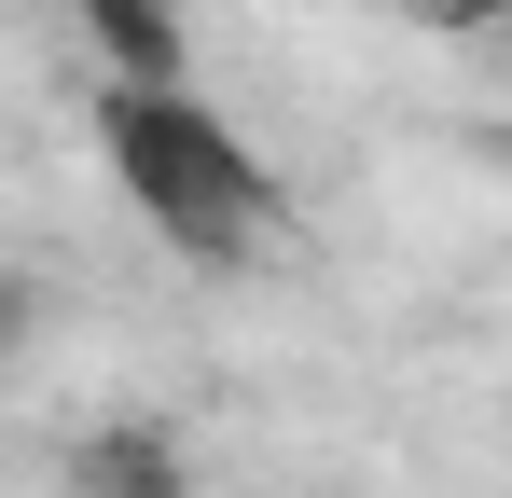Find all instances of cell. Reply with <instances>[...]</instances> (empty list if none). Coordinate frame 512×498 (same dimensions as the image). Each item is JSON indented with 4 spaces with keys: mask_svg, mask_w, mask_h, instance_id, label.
Listing matches in <instances>:
<instances>
[{
    "mask_svg": "<svg viewBox=\"0 0 512 498\" xmlns=\"http://www.w3.org/2000/svg\"><path fill=\"white\" fill-rule=\"evenodd\" d=\"M97 153L139 194V222L180 249V263H250L277 236V166L194 97V83H97Z\"/></svg>",
    "mask_w": 512,
    "mask_h": 498,
    "instance_id": "6da1fadb",
    "label": "cell"
},
{
    "mask_svg": "<svg viewBox=\"0 0 512 498\" xmlns=\"http://www.w3.org/2000/svg\"><path fill=\"white\" fill-rule=\"evenodd\" d=\"M56 471H70V498H194V443L167 415H84Z\"/></svg>",
    "mask_w": 512,
    "mask_h": 498,
    "instance_id": "7a4b0ae2",
    "label": "cell"
},
{
    "mask_svg": "<svg viewBox=\"0 0 512 498\" xmlns=\"http://www.w3.org/2000/svg\"><path fill=\"white\" fill-rule=\"evenodd\" d=\"M70 28H84V56L111 83H194V28H180V0H70Z\"/></svg>",
    "mask_w": 512,
    "mask_h": 498,
    "instance_id": "3957f363",
    "label": "cell"
},
{
    "mask_svg": "<svg viewBox=\"0 0 512 498\" xmlns=\"http://www.w3.org/2000/svg\"><path fill=\"white\" fill-rule=\"evenodd\" d=\"M42 319H56V291H42L28 263H0V374H28V346H42Z\"/></svg>",
    "mask_w": 512,
    "mask_h": 498,
    "instance_id": "277c9868",
    "label": "cell"
},
{
    "mask_svg": "<svg viewBox=\"0 0 512 498\" xmlns=\"http://www.w3.org/2000/svg\"><path fill=\"white\" fill-rule=\"evenodd\" d=\"M416 14H443V28H499L512 0H416Z\"/></svg>",
    "mask_w": 512,
    "mask_h": 498,
    "instance_id": "5b68a950",
    "label": "cell"
},
{
    "mask_svg": "<svg viewBox=\"0 0 512 498\" xmlns=\"http://www.w3.org/2000/svg\"><path fill=\"white\" fill-rule=\"evenodd\" d=\"M499 139H512V97H499Z\"/></svg>",
    "mask_w": 512,
    "mask_h": 498,
    "instance_id": "8992f818",
    "label": "cell"
}]
</instances>
